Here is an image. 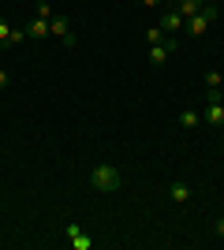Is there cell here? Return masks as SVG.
Segmentation results:
<instances>
[{"label": "cell", "instance_id": "16", "mask_svg": "<svg viewBox=\"0 0 224 250\" xmlns=\"http://www.w3.org/2000/svg\"><path fill=\"white\" fill-rule=\"evenodd\" d=\"M8 34H11V26H8V19H0V42H8Z\"/></svg>", "mask_w": 224, "mask_h": 250}, {"label": "cell", "instance_id": "17", "mask_svg": "<svg viewBox=\"0 0 224 250\" xmlns=\"http://www.w3.org/2000/svg\"><path fill=\"white\" fill-rule=\"evenodd\" d=\"M8 83H11V75L4 71V67H0V90H4V86H8Z\"/></svg>", "mask_w": 224, "mask_h": 250}, {"label": "cell", "instance_id": "18", "mask_svg": "<svg viewBox=\"0 0 224 250\" xmlns=\"http://www.w3.org/2000/svg\"><path fill=\"white\" fill-rule=\"evenodd\" d=\"M213 231H217V235H221V239H224V217H221V220H217V224H213Z\"/></svg>", "mask_w": 224, "mask_h": 250}, {"label": "cell", "instance_id": "14", "mask_svg": "<svg viewBox=\"0 0 224 250\" xmlns=\"http://www.w3.org/2000/svg\"><path fill=\"white\" fill-rule=\"evenodd\" d=\"M71 247H75V250H90V239L79 231V235H71Z\"/></svg>", "mask_w": 224, "mask_h": 250}, {"label": "cell", "instance_id": "4", "mask_svg": "<svg viewBox=\"0 0 224 250\" xmlns=\"http://www.w3.org/2000/svg\"><path fill=\"white\" fill-rule=\"evenodd\" d=\"M157 26H161V30H172V34H176V30H183V26H187V19H183V15H180L176 8H168L164 15H161V22H157Z\"/></svg>", "mask_w": 224, "mask_h": 250}, {"label": "cell", "instance_id": "15", "mask_svg": "<svg viewBox=\"0 0 224 250\" xmlns=\"http://www.w3.org/2000/svg\"><path fill=\"white\" fill-rule=\"evenodd\" d=\"M38 19L49 22V19H53V8H49V4H41V8H38Z\"/></svg>", "mask_w": 224, "mask_h": 250}, {"label": "cell", "instance_id": "3", "mask_svg": "<svg viewBox=\"0 0 224 250\" xmlns=\"http://www.w3.org/2000/svg\"><path fill=\"white\" fill-rule=\"evenodd\" d=\"M176 49H180V38H176V34H164L157 45H149V63H153V67H161V63L168 60Z\"/></svg>", "mask_w": 224, "mask_h": 250}, {"label": "cell", "instance_id": "2", "mask_svg": "<svg viewBox=\"0 0 224 250\" xmlns=\"http://www.w3.org/2000/svg\"><path fill=\"white\" fill-rule=\"evenodd\" d=\"M217 15H221V11H217V4H202V11H198V15H191L183 30H187V34H194V38H202V34H205V30H209V26L217 22Z\"/></svg>", "mask_w": 224, "mask_h": 250}, {"label": "cell", "instance_id": "10", "mask_svg": "<svg viewBox=\"0 0 224 250\" xmlns=\"http://www.w3.org/2000/svg\"><path fill=\"white\" fill-rule=\"evenodd\" d=\"M26 38H49V22H45V19H34L30 26H26Z\"/></svg>", "mask_w": 224, "mask_h": 250}, {"label": "cell", "instance_id": "6", "mask_svg": "<svg viewBox=\"0 0 224 250\" xmlns=\"http://www.w3.org/2000/svg\"><path fill=\"white\" fill-rule=\"evenodd\" d=\"M49 34H53V38H67V34H71V19H67V15H53V19H49Z\"/></svg>", "mask_w": 224, "mask_h": 250}, {"label": "cell", "instance_id": "7", "mask_svg": "<svg viewBox=\"0 0 224 250\" xmlns=\"http://www.w3.org/2000/svg\"><path fill=\"white\" fill-rule=\"evenodd\" d=\"M168 194H172V202H176V206H187L194 190H191V183H183V179H180V183H172V190H168Z\"/></svg>", "mask_w": 224, "mask_h": 250}, {"label": "cell", "instance_id": "12", "mask_svg": "<svg viewBox=\"0 0 224 250\" xmlns=\"http://www.w3.org/2000/svg\"><path fill=\"white\" fill-rule=\"evenodd\" d=\"M205 86H209V90H221V86H224V75L221 71H209V75H205Z\"/></svg>", "mask_w": 224, "mask_h": 250}, {"label": "cell", "instance_id": "5", "mask_svg": "<svg viewBox=\"0 0 224 250\" xmlns=\"http://www.w3.org/2000/svg\"><path fill=\"white\" fill-rule=\"evenodd\" d=\"M202 120L209 127H224V101H209V104H205V112H202Z\"/></svg>", "mask_w": 224, "mask_h": 250}, {"label": "cell", "instance_id": "20", "mask_svg": "<svg viewBox=\"0 0 224 250\" xmlns=\"http://www.w3.org/2000/svg\"><path fill=\"white\" fill-rule=\"evenodd\" d=\"M221 101H224V86H221Z\"/></svg>", "mask_w": 224, "mask_h": 250}, {"label": "cell", "instance_id": "19", "mask_svg": "<svg viewBox=\"0 0 224 250\" xmlns=\"http://www.w3.org/2000/svg\"><path fill=\"white\" fill-rule=\"evenodd\" d=\"M142 8H161V0H142Z\"/></svg>", "mask_w": 224, "mask_h": 250}, {"label": "cell", "instance_id": "13", "mask_svg": "<svg viewBox=\"0 0 224 250\" xmlns=\"http://www.w3.org/2000/svg\"><path fill=\"white\" fill-rule=\"evenodd\" d=\"M161 38H164V30H161V26H149V30H146V42H149V45H157Z\"/></svg>", "mask_w": 224, "mask_h": 250}, {"label": "cell", "instance_id": "21", "mask_svg": "<svg viewBox=\"0 0 224 250\" xmlns=\"http://www.w3.org/2000/svg\"><path fill=\"white\" fill-rule=\"evenodd\" d=\"M221 157H224V153H221Z\"/></svg>", "mask_w": 224, "mask_h": 250}, {"label": "cell", "instance_id": "9", "mask_svg": "<svg viewBox=\"0 0 224 250\" xmlns=\"http://www.w3.org/2000/svg\"><path fill=\"white\" fill-rule=\"evenodd\" d=\"M202 4H205V0H180V4H176V11H180L183 19H191V15H198V11H202Z\"/></svg>", "mask_w": 224, "mask_h": 250}, {"label": "cell", "instance_id": "11", "mask_svg": "<svg viewBox=\"0 0 224 250\" xmlns=\"http://www.w3.org/2000/svg\"><path fill=\"white\" fill-rule=\"evenodd\" d=\"M22 42H26V26H22V30H11L8 42H4V49H15V45H22Z\"/></svg>", "mask_w": 224, "mask_h": 250}, {"label": "cell", "instance_id": "8", "mask_svg": "<svg viewBox=\"0 0 224 250\" xmlns=\"http://www.w3.org/2000/svg\"><path fill=\"white\" fill-rule=\"evenodd\" d=\"M176 124L180 127H198L202 124V112H198V108H183V112L176 116Z\"/></svg>", "mask_w": 224, "mask_h": 250}, {"label": "cell", "instance_id": "1", "mask_svg": "<svg viewBox=\"0 0 224 250\" xmlns=\"http://www.w3.org/2000/svg\"><path fill=\"white\" fill-rule=\"evenodd\" d=\"M90 187H94L97 194H116V190L123 187V179H120V168H116V165H108V161L94 165V172H90Z\"/></svg>", "mask_w": 224, "mask_h": 250}]
</instances>
